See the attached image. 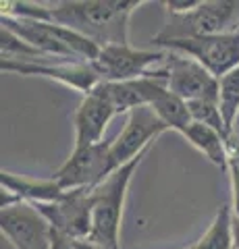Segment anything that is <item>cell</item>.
Masks as SVG:
<instances>
[{"instance_id":"1","label":"cell","mask_w":239,"mask_h":249,"mask_svg":"<svg viewBox=\"0 0 239 249\" xmlns=\"http://www.w3.org/2000/svg\"><path fill=\"white\" fill-rule=\"evenodd\" d=\"M142 4V0H63L55 4L2 2V15L56 23L104 48L129 44V17Z\"/></svg>"},{"instance_id":"2","label":"cell","mask_w":239,"mask_h":249,"mask_svg":"<svg viewBox=\"0 0 239 249\" xmlns=\"http://www.w3.org/2000/svg\"><path fill=\"white\" fill-rule=\"evenodd\" d=\"M0 21L25 44L58 62H92L100 52L98 44L56 23L11 15H2Z\"/></svg>"},{"instance_id":"3","label":"cell","mask_w":239,"mask_h":249,"mask_svg":"<svg viewBox=\"0 0 239 249\" xmlns=\"http://www.w3.org/2000/svg\"><path fill=\"white\" fill-rule=\"evenodd\" d=\"M148 152L150 150H146L135 160H131L129 164L117 168L109 178H104L92 191L94 218H92V235L88 243L94 245L96 249H121L119 247L121 220H123V210H125L129 183Z\"/></svg>"},{"instance_id":"4","label":"cell","mask_w":239,"mask_h":249,"mask_svg":"<svg viewBox=\"0 0 239 249\" xmlns=\"http://www.w3.org/2000/svg\"><path fill=\"white\" fill-rule=\"evenodd\" d=\"M239 15V2L229 0H202L189 13H168L165 27L152 37V44L168 40H185V37L229 34V27Z\"/></svg>"},{"instance_id":"5","label":"cell","mask_w":239,"mask_h":249,"mask_svg":"<svg viewBox=\"0 0 239 249\" xmlns=\"http://www.w3.org/2000/svg\"><path fill=\"white\" fill-rule=\"evenodd\" d=\"M160 50L177 52L194 58L217 79L239 67V29L229 34L185 37V40H168L156 44Z\"/></svg>"},{"instance_id":"6","label":"cell","mask_w":239,"mask_h":249,"mask_svg":"<svg viewBox=\"0 0 239 249\" xmlns=\"http://www.w3.org/2000/svg\"><path fill=\"white\" fill-rule=\"evenodd\" d=\"M166 50H137L125 46H104L90 62L100 81L123 83L156 73L166 60Z\"/></svg>"},{"instance_id":"7","label":"cell","mask_w":239,"mask_h":249,"mask_svg":"<svg viewBox=\"0 0 239 249\" xmlns=\"http://www.w3.org/2000/svg\"><path fill=\"white\" fill-rule=\"evenodd\" d=\"M110 143L112 142H100L86 147H73L71 156L65 160L52 178L60 185L63 191H77V189H90L94 191L96 187L109 178L110 173Z\"/></svg>"},{"instance_id":"8","label":"cell","mask_w":239,"mask_h":249,"mask_svg":"<svg viewBox=\"0 0 239 249\" xmlns=\"http://www.w3.org/2000/svg\"><path fill=\"white\" fill-rule=\"evenodd\" d=\"M165 131H168L166 124L154 114L152 108L142 106V108H135L133 112H129L125 129L110 143V156H109L110 173L129 164L131 160H135L146 150H150L154 142Z\"/></svg>"},{"instance_id":"9","label":"cell","mask_w":239,"mask_h":249,"mask_svg":"<svg viewBox=\"0 0 239 249\" xmlns=\"http://www.w3.org/2000/svg\"><path fill=\"white\" fill-rule=\"evenodd\" d=\"M40 212L50 229L71 237L73 241H88L92 235L94 201L90 189L65 191V196L55 204H32Z\"/></svg>"},{"instance_id":"10","label":"cell","mask_w":239,"mask_h":249,"mask_svg":"<svg viewBox=\"0 0 239 249\" xmlns=\"http://www.w3.org/2000/svg\"><path fill=\"white\" fill-rule=\"evenodd\" d=\"M168 52V50H166ZM166 88L183 102L219 100V79L194 58L177 52H168L163 65Z\"/></svg>"},{"instance_id":"11","label":"cell","mask_w":239,"mask_h":249,"mask_svg":"<svg viewBox=\"0 0 239 249\" xmlns=\"http://www.w3.org/2000/svg\"><path fill=\"white\" fill-rule=\"evenodd\" d=\"M0 231L15 249H50V224L27 201L0 210Z\"/></svg>"},{"instance_id":"12","label":"cell","mask_w":239,"mask_h":249,"mask_svg":"<svg viewBox=\"0 0 239 249\" xmlns=\"http://www.w3.org/2000/svg\"><path fill=\"white\" fill-rule=\"evenodd\" d=\"M0 69L9 73L19 75H40L46 79L60 81L67 88H73L75 91H81L83 96L92 93L98 83L100 77L92 69L90 62H50V65H25V62H11L2 60Z\"/></svg>"},{"instance_id":"13","label":"cell","mask_w":239,"mask_h":249,"mask_svg":"<svg viewBox=\"0 0 239 249\" xmlns=\"http://www.w3.org/2000/svg\"><path fill=\"white\" fill-rule=\"evenodd\" d=\"M114 116L117 112H114L112 104L98 89L83 96L73 114L75 147H86L104 142V131Z\"/></svg>"},{"instance_id":"14","label":"cell","mask_w":239,"mask_h":249,"mask_svg":"<svg viewBox=\"0 0 239 249\" xmlns=\"http://www.w3.org/2000/svg\"><path fill=\"white\" fill-rule=\"evenodd\" d=\"M0 185L4 191H11L21 201L27 204H55L65 196L60 185L55 178H29L13 175L9 170H0Z\"/></svg>"},{"instance_id":"15","label":"cell","mask_w":239,"mask_h":249,"mask_svg":"<svg viewBox=\"0 0 239 249\" xmlns=\"http://www.w3.org/2000/svg\"><path fill=\"white\" fill-rule=\"evenodd\" d=\"M181 135L187 139V143L194 145L200 154H204V158H208L212 164L227 168L229 152H227V137L225 135H221L219 131H214L212 127H206V124H200V123H191Z\"/></svg>"},{"instance_id":"16","label":"cell","mask_w":239,"mask_h":249,"mask_svg":"<svg viewBox=\"0 0 239 249\" xmlns=\"http://www.w3.org/2000/svg\"><path fill=\"white\" fill-rule=\"evenodd\" d=\"M196 249H235V237H233V212L231 206H221L214 214L210 227L200 237Z\"/></svg>"},{"instance_id":"17","label":"cell","mask_w":239,"mask_h":249,"mask_svg":"<svg viewBox=\"0 0 239 249\" xmlns=\"http://www.w3.org/2000/svg\"><path fill=\"white\" fill-rule=\"evenodd\" d=\"M219 106L229 133L237 131V116H239V67L219 79Z\"/></svg>"},{"instance_id":"18","label":"cell","mask_w":239,"mask_h":249,"mask_svg":"<svg viewBox=\"0 0 239 249\" xmlns=\"http://www.w3.org/2000/svg\"><path fill=\"white\" fill-rule=\"evenodd\" d=\"M187 108H189V114H191V121L194 123L212 127L214 131H219V133L225 135V137L231 135L227 124H225V119H222L219 100H198V102H187Z\"/></svg>"},{"instance_id":"19","label":"cell","mask_w":239,"mask_h":249,"mask_svg":"<svg viewBox=\"0 0 239 249\" xmlns=\"http://www.w3.org/2000/svg\"><path fill=\"white\" fill-rule=\"evenodd\" d=\"M227 170L231 181V212H233V218H239V168L233 160H229Z\"/></svg>"},{"instance_id":"20","label":"cell","mask_w":239,"mask_h":249,"mask_svg":"<svg viewBox=\"0 0 239 249\" xmlns=\"http://www.w3.org/2000/svg\"><path fill=\"white\" fill-rule=\"evenodd\" d=\"M50 249H77V241H73L71 237L63 235L52 229L50 232Z\"/></svg>"},{"instance_id":"21","label":"cell","mask_w":239,"mask_h":249,"mask_svg":"<svg viewBox=\"0 0 239 249\" xmlns=\"http://www.w3.org/2000/svg\"><path fill=\"white\" fill-rule=\"evenodd\" d=\"M200 2H202V0H168V2H165V6L168 13H189V11H194Z\"/></svg>"},{"instance_id":"22","label":"cell","mask_w":239,"mask_h":249,"mask_svg":"<svg viewBox=\"0 0 239 249\" xmlns=\"http://www.w3.org/2000/svg\"><path fill=\"white\" fill-rule=\"evenodd\" d=\"M227 152H229V160H233L239 168V133L237 131H233L227 137Z\"/></svg>"},{"instance_id":"23","label":"cell","mask_w":239,"mask_h":249,"mask_svg":"<svg viewBox=\"0 0 239 249\" xmlns=\"http://www.w3.org/2000/svg\"><path fill=\"white\" fill-rule=\"evenodd\" d=\"M233 237H235V249H239V218H233Z\"/></svg>"},{"instance_id":"24","label":"cell","mask_w":239,"mask_h":249,"mask_svg":"<svg viewBox=\"0 0 239 249\" xmlns=\"http://www.w3.org/2000/svg\"><path fill=\"white\" fill-rule=\"evenodd\" d=\"M77 249H96V247L90 245L88 241H77Z\"/></svg>"},{"instance_id":"25","label":"cell","mask_w":239,"mask_h":249,"mask_svg":"<svg viewBox=\"0 0 239 249\" xmlns=\"http://www.w3.org/2000/svg\"><path fill=\"white\" fill-rule=\"evenodd\" d=\"M183 249H196V247H194V245H189V247H183Z\"/></svg>"},{"instance_id":"26","label":"cell","mask_w":239,"mask_h":249,"mask_svg":"<svg viewBox=\"0 0 239 249\" xmlns=\"http://www.w3.org/2000/svg\"><path fill=\"white\" fill-rule=\"evenodd\" d=\"M237 124H239V116H237Z\"/></svg>"}]
</instances>
